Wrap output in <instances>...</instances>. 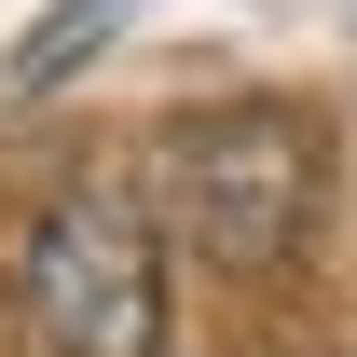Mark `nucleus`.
I'll list each match as a JSON object with an SVG mask.
<instances>
[{
	"label": "nucleus",
	"mask_w": 357,
	"mask_h": 357,
	"mask_svg": "<svg viewBox=\"0 0 357 357\" xmlns=\"http://www.w3.org/2000/svg\"><path fill=\"white\" fill-rule=\"evenodd\" d=\"M28 330L55 357H151L165 344V248L124 192H55L28 220Z\"/></svg>",
	"instance_id": "f03ea898"
},
{
	"label": "nucleus",
	"mask_w": 357,
	"mask_h": 357,
	"mask_svg": "<svg viewBox=\"0 0 357 357\" xmlns=\"http://www.w3.org/2000/svg\"><path fill=\"white\" fill-rule=\"evenodd\" d=\"M316 192H330V137L289 96H234V110H192L165 137V220L220 275H275L316 234Z\"/></svg>",
	"instance_id": "f257e3e1"
}]
</instances>
